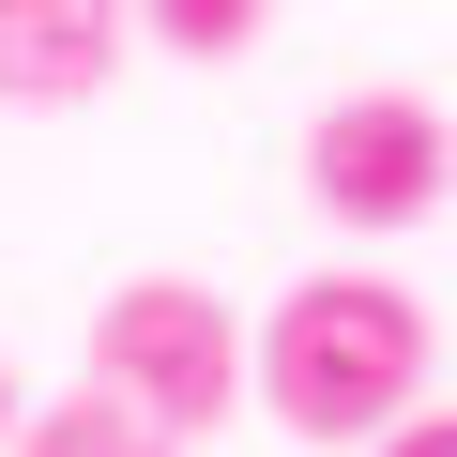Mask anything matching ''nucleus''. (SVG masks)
<instances>
[{
  "instance_id": "f257e3e1",
  "label": "nucleus",
  "mask_w": 457,
  "mask_h": 457,
  "mask_svg": "<svg viewBox=\"0 0 457 457\" xmlns=\"http://www.w3.org/2000/svg\"><path fill=\"white\" fill-rule=\"evenodd\" d=\"M427 351H442V320L396 290V275H290V305L245 336V366H260V396H275V427L290 442H381L411 396H427Z\"/></svg>"
},
{
  "instance_id": "f03ea898",
  "label": "nucleus",
  "mask_w": 457,
  "mask_h": 457,
  "mask_svg": "<svg viewBox=\"0 0 457 457\" xmlns=\"http://www.w3.org/2000/svg\"><path fill=\"white\" fill-rule=\"evenodd\" d=\"M92 381L122 411H153L168 442H198V427H228V396H245V320H228L198 275H122L92 305Z\"/></svg>"
},
{
  "instance_id": "7ed1b4c3",
  "label": "nucleus",
  "mask_w": 457,
  "mask_h": 457,
  "mask_svg": "<svg viewBox=\"0 0 457 457\" xmlns=\"http://www.w3.org/2000/svg\"><path fill=\"white\" fill-rule=\"evenodd\" d=\"M305 183H320L336 228H427L457 198V122L427 92H336L305 122Z\"/></svg>"
},
{
  "instance_id": "20e7f679",
  "label": "nucleus",
  "mask_w": 457,
  "mask_h": 457,
  "mask_svg": "<svg viewBox=\"0 0 457 457\" xmlns=\"http://www.w3.org/2000/svg\"><path fill=\"white\" fill-rule=\"evenodd\" d=\"M122 46H137L122 0H0V107H92Z\"/></svg>"
},
{
  "instance_id": "39448f33",
  "label": "nucleus",
  "mask_w": 457,
  "mask_h": 457,
  "mask_svg": "<svg viewBox=\"0 0 457 457\" xmlns=\"http://www.w3.org/2000/svg\"><path fill=\"white\" fill-rule=\"evenodd\" d=\"M16 457H183L153 411H122L107 381H77V396H31L16 411Z\"/></svg>"
},
{
  "instance_id": "423d86ee",
  "label": "nucleus",
  "mask_w": 457,
  "mask_h": 457,
  "mask_svg": "<svg viewBox=\"0 0 457 457\" xmlns=\"http://www.w3.org/2000/svg\"><path fill=\"white\" fill-rule=\"evenodd\" d=\"M122 16H137L168 62H245V46L275 31V0H122Z\"/></svg>"
},
{
  "instance_id": "0eeeda50",
  "label": "nucleus",
  "mask_w": 457,
  "mask_h": 457,
  "mask_svg": "<svg viewBox=\"0 0 457 457\" xmlns=\"http://www.w3.org/2000/svg\"><path fill=\"white\" fill-rule=\"evenodd\" d=\"M381 457H457V411H396V427H381Z\"/></svg>"
},
{
  "instance_id": "6e6552de",
  "label": "nucleus",
  "mask_w": 457,
  "mask_h": 457,
  "mask_svg": "<svg viewBox=\"0 0 457 457\" xmlns=\"http://www.w3.org/2000/svg\"><path fill=\"white\" fill-rule=\"evenodd\" d=\"M0 442H16V381H0Z\"/></svg>"
}]
</instances>
